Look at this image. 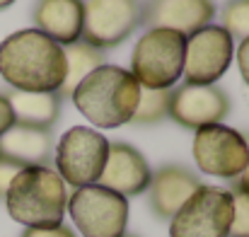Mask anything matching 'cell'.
<instances>
[{
    "mask_svg": "<svg viewBox=\"0 0 249 237\" xmlns=\"http://www.w3.org/2000/svg\"><path fill=\"white\" fill-rule=\"evenodd\" d=\"M0 75L12 90L58 92L66 78V51L39 29H19L0 44Z\"/></svg>",
    "mask_w": 249,
    "mask_h": 237,
    "instance_id": "cell-1",
    "label": "cell"
},
{
    "mask_svg": "<svg viewBox=\"0 0 249 237\" xmlns=\"http://www.w3.org/2000/svg\"><path fill=\"white\" fill-rule=\"evenodd\" d=\"M138 97L141 85L126 68L104 63L75 87L71 99L92 126L119 128L124 124H131Z\"/></svg>",
    "mask_w": 249,
    "mask_h": 237,
    "instance_id": "cell-2",
    "label": "cell"
},
{
    "mask_svg": "<svg viewBox=\"0 0 249 237\" xmlns=\"http://www.w3.org/2000/svg\"><path fill=\"white\" fill-rule=\"evenodd\" d=\"M5 206L12 220L24 228H56L63 225L68 191L56 169L46 164L24 167L5 194Z\"/></svg>",
    "mask_w": 249,
    "mask_h": 237,
    "instance_id": "cell-3",
    "label": "cell"
},
{
    "mask_svg": "<svg viewBox=\"0 0 249 237\" xmlns=\"http://www.w3.org/2000/svg\"><path fill=\"white\" fill-rule=\"evenodd\" d=\"M186 36L172 29H148L131 56V75L145 90H172L184 73Z\"/></svg>",
    "mask_w": 249,
    "mask_h": 237,
    "instance_id": "cell-4",
    "label": "cell"
},
{
    "mask_svg": "<svg viewBox=\"0 0 249 237\" xmlns=\"http://www.w3.org/2000/svg\"><path fill=\"white\" fill-rule=\"evenodd\" d=\"M71 218L83 237H124L128 225V199L89 184L75 189L68 199Z\"/></svg>",
    "mask_w": 249,
    "mask_h": 237,
    "instance_id": "cell-5",
    "label": "cell"
},
{
    "mask_svg": "<svg viewBox=\"0 0 249 237\" xmlns=\"http://www.w3.org/2000/svg\"><path fill=\"white\" fill-rule=\"evenodd\" d=\"M230 189L203 184L169 220V237H230Z\"/></svg>",
    "mask_w": 249,
    "mask_h": 237,
    "instance_id": "cell-6",
    "label": "cell"
},
{
    "mask_svg": "<svg viewBox=\"0 0 249 237\" xmlns=\"http://www.w3.org/2000/svg\"><path fill=\"white\" fill-rule=\"evenodd\" d=\"M107 155L109 141L99 131H92L87 126H73L61 136L56 146V172L66 184L83 189L97 184Z\"/></svg>",
    "mask_w": 249,
    "mask_h": 237,
    "instance_id": "cell-7",
    "label": "cell"
},
{
    "mask_svg": "<svg viewBox=\"0 0 249 237\" xmlns=\"http://www.w3.org/2000/svg\"><path fill=\"white\" fill-rule=\"evenodd\" d=\"M141 0H83L80 41L107 51L124 44L141 24Z\"/></svg>",
    "mask_w": 249,
    "mask_h": 237,
    "instance_id": "cell-8",
    "label": "cell"
},
{
    "mask_svg": "<svg viewBox=\"0 0 249 237\" xmlns=\"http://www.w3.org/2000/svg\"><path fill=\"white\" fill-rule=\"evenodd\" d=\"M235 44L220 24H206L186 36L184 78L189 85H215L232 63Z\"/></svg>",
    "mask_w": 249,
    "mask_h": 237,
    "instance_id": "cell-9",
    "label": "cell"
},
{
    "mask_svg": "<svg viewBox=\"0 0 249 237\" xmlns=\"http://www.w3.org/2000/svg\"><path fill=\"white\" fill-rule=\"evenodd\" d=\"M194 160L201 172L232 182L247 167L249 143L240 131L225 124H211L194 136Z\"/></svg>",
    "mask_w": 249,
    "mask_h": 237,
    "instance_id": "cell-10",
    "label": "cell"
},
{
    "mask_svg": "<svg viewBox=\"0 0 249 237\" xmlns=\"http://www.w3.org/2000/svg\"><path fill=\"white\" fill-rule=\"evenodd\" d=\"M230 114V97L215 85H179L169 97V119L184 128H203L223 124Z\"/></svg>",
    "mask_w": 249,
    "mask_h": 237,
    "instance_id": "cell-11",
    "label": "cell"
},
{
    "mask_svg": "<svg viewBox=\"0 0 249 237\" xmlns=\"http://www.w3.org/2000/svg\"><path fill=\"white\" fill-rule=\"evenodd\" d=\"M153 179V169L148 164V160L143 158L133 146L128 143H109V155L104 162V169L97 179L99 186L128 199V196H138L143 191H148Z\"/></svg>",
    "mask_w": 249,
    "mask_h": 237,
    "instance_id": "cell-12",
    "label": "cell"
},
{
    "mask_svg": "<svg viewBox=\"0 0 249 237\" xmlns=\"http://www.w3.org/2000/svg\"><path fill=\"white\" fill-rule=\"evenodd\" d=\"M215 17L213 0H148L141 22L150 29H172L181 36L211 24Z\"/></svg>",
    "mask_w": 249,
    "mask_h": 237,
    "instance_id": "cell-13",
    "label": "cell"
},
{
    "mask_svg": "<svg viewBox=\"0 0 249 237\" xmlns=\"http://www.w3.org/2000/svg\"><path fill=\"white\" fill-rule=\"evenodd\" d=\"M201 179L181 167V164H165L158 172H153L150 186H148V199H150V208L158 218L172 220L177 216V211L201 189Z\"/></svg>",
    "mask_w": 249,
    "mask_h": 237,
    "instance_id": "cell-14",
    "label": "cell"
},
{
    "mask_svg": "<svg viewBox=\"0 0 249 237\" xmlns=\"http://www.w3.org/2000/svg\"><path fill=\"white\" fill-rule=\"evenodd\" d=\"M32 19L41 34L71 46L83 36V0H36Z\"/></svg>",
    "mask_w": 249,
    "mask_h": 237,
    "instance_id": "cell-15",
    "label": "cell"
},
{
    "mask_svg": "<svg viewBox=\"0 0 249 237\" xmlns=\"http://www.w3.org/2000/svg\"><path fill=\"white\" fill-rule=\"evenodd\" d=\"M53 153V131L15 124L0 136V155L10 158L24 167L46 164Z\"/></svg>",
    "mask_w": 249,
    "mask_h": 237,
    "instance_id": "cell-16",
    "label": "cell"
},
{
    "mask_svg": "<svg viewBox=\"0 0 249 237\" xmlns=\"http://www.w3.org/2000/svg\"><path fill=\"white\" fill-rule=\"evenodd\" d=\"M5 99L12 107L15 124L36 126L53 131L58 116H61V97L56 92H22L10 90L5 92Z\"/></svg>",
    "mask_w": 249,
    "mask_h": 237,
    "instance_id": "cell-17",
    "label": "cell"
},
{
    "mask_svg": "<svg viewBox=\"0 0 249 237\" xmlns=\"http://www.w3.org/2000/svg\"><path fill=\"white\" fill-rule=\"evenodd\" d=\"M66 51V78H63V85L58 87V97L61 99H71L75 87L83 82L94 68L104 66V51L85 44V41H75L71 46L63 49Z\"/></svg>",
    "mask_w": 249,
    "mask_h": 237,
    "instance_id": "cell-18",
    "label": "cell"
},
{
    "mask_svg": "<svg viewBox=\"0 0 249 237\" xmlns=\"http://www.w3.org/2000/svg\"><path fill=\"white\" fill-rule=\"evenodd\" d=\"M169 97L172 90H145L141 87L138 107L131 116L133 126H153L169 116Z\"/></svg>",
    "mask_w": 249,
    "mask_h": 237,
    "instance_id": "cell-19",
    "label": "cell"
},
{
    "mask_svg": "<svg viewBox=\"0 0 249 237\" xmlns=\"http://www.w3.org/2000/svg\"><path fill=\"white\" fill-rule=\"evenodd\" d=\"M220 17H223V29L235 39H247L249 36V0H228L225 2V7H223V12H220Z\"/></svg>",
    "mask_w": 249,
    "mask_h": 237,
    "instance_id": "cell-20",
    "label": "cell"
},
{
    "mask_svg": "<svg viewBox=\"0 0 249 237\" xmlns=\"http://www.w3.org/2000/svg\"><path fill=\"white\" fill-rule=\"evenodd\" d=\"M232 194V223L230 237H249V196L230 189Z\"/></svg>",
    "mask_w": 249,
    "mask_h": 237,
    "instance_id": "cell-21",
    "label": "cell"
},
{
    "mask_svg": "<svg viewBox=\"0 0 249 237\" xmlns=\"http://www.w3.org/2000/svg\"><path fill=\"white\" fill-rule=\"evenodd\" d=\"M22 169H24V164H19V162H15V160L0 155V199H5V194H7L12 179H15Z\"/></svg>",
    "mask_w": 249,
    "mask_h": 237,
    "instance_id": "cell-22",
    "label": "cell"
},
{
    "mask_svg": "<svg viewBox=\"0 0 249 237\" xmlns=\"http://www.w3.org/2000/svg\"><path fill=\"white\" fill-rule=\"evenodd\" d=\"M22 237H75V233L68 225H56V228H24Z\"/></svg>",
    "mask_w": 249,
    "mask_h": 237,
    "instance_id": "cell-23",
    "label": "cell"
},
{
    "mask_svg": "<svg viewBox=\"0 0 249 237\" xmlns=\"http://www.w3.org/2000/svg\"><path fill=\"white\" fill-rule=\"evenodd\" d=\"M237 66H240V75L245 80V85L249 87V36L242 39L237 46Z\"/></svg>",
    "mask_w": 249,
    "mask_h": 237,
    "instance_id": "cell-24",
    "label": "cell"
},
{
    "mask_svg": "<svg viewBox=\"0 0 249 237\" xmlns=\"http://www.w3.org/2000/svg\"><path fill=\"white\" fill-rule=\"evenodd\" d=\"M15 126V114H12V107L10 102L5 99V94H0V136L5 131H10Z\"/></svg>",
    "mask_w": 249,
    "mask_h": 237,
    "instance_id": "cell-25",
    "label": "cell"
},
{
    "mask_svg": "<svg viewBox=\"0 0 249 237\" xmlns=\"http://www.w3.org/2000/svg\"><path fill=\"white\" fill-rule=\"evenodd\" d=\"M232 189H235V191H242V194L249 196V162H247V167L242 169V174L232 179Z\"/></svg>",
    "mask_w": 249,
    "mask_h": 237,
    "instance_id": "cell-26",
    "label": "cell"
},
{
    "mask_svg": "<svg viewBox=\"0 0 249 237\" xmlns=\"http://www.w3.org/2000/svg\"><path fill=\"white\" fill-rule=\"evenodd\" d=\"M15 0H0V10H5V7H10Z\"/></svg>",
    "mask_w": 249,
    "mask_h": 237,
    "instance_id": "cell-27",
    "label": "cell"
},
{
    "mask_svg": "<svg viewBox=\"0 0 249 237\" xmlns=\"http://www.w3.org/2000/svg\"><path fill=\"white\" fill-rule=\"evenodd\" d=\"M124 237H133V235H124Z\"/></svg>",
    "mask_w": 249,
    "mask_h": 237,
    "instance_id": "cell-28",
    "label": "cell"
}]
</instances>
